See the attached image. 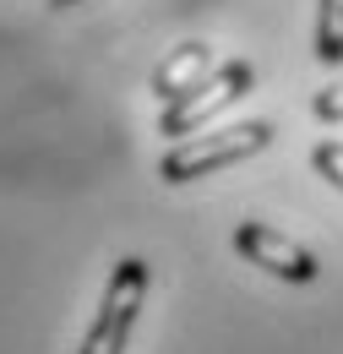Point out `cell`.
Masks as SVG:
<instances>
[{
	"instance_id": "cell-1",
	"label": "cell",
	"mask_w": 343,
	"mask_h": 354,
	"mask_svg": "<svg viewBox=\"0 0 343 354\" xmlns=\"http://www.w3.org/2000/svg\"><path fill=\"white\" fill-rule=\"evenodd\" d=\"M267 142H272V120H240V126H223V131H207V136H185L164 153L158 175L169 185H185V180H202L213 169H229V164L261 153Z\"/></svg>"
},
{
	"instance_id": "cell-2",
	"label": "cell",
	"mask_w": 343,
	"mask_h": 354,
	"mask_svg": "<svg viewBox=\"0 0 343 354\" xmlns=\"http://www.w3.org/2000/svg\"><path fill=\"white\" fill-rule=\"evenodd\" d=\"M142 300H147V262H142V257L115 262L109 283H104V300L93 310V327H87V338H82L77 354H126Z\"/></svg>"
},
{
	"instance_id": "cell-3",
	"label": "cell",
	"mask_w": 343,
	"mask_h": 354,
	"mask_svg": "<svg viewBox=\"0 0 343 354\" xmlns=\"http://www.w3.org/2000/svg\"><path fill=\"white\" fill-rule=\"evenodd\" d=\"M257 88V71H251V60H223L207 82H196V88L185 93V98H174L164 104V115H158V131L164 136H196L207 120H213L218 109H229V104H240L245 93Z\"/></svg>"
},
{
	"instance_id": "cell-4",
	"label": "cell",
	"mask_w": 343,
	"mask_h": 354,
	"mask_svg": "<svg viewBox=\"0 0 343 354\" xmlns=\"http://www.w3.org/2000/svg\"><path fill=\"white\" fill-rule=\"evenodd\" d=\"M234 251L251 267L284 278V283H316V272H322V262L305 251L300 240H289V234H278V229H267V223H257V218L234 223Z\"/></svg>"
},
{
	"instance_id": "cell-5",
	"label": "cell",
	"mask_w": 343,
	"mask_h": 354,
	"mask_svg": "<svg viewBox=\"0 0 343 354\" xmlns=\"http://www.w3.org/2000/svg\"><path fill=\"white\" fill-rule=\"evenodd\" d=\"M207 77H213V49L207 44H180L169 60L153 71V93H158L164 104H174V98H185L196 82H207Z\"/></svg>"
},
{
	"instance_id": "cell-6",
	"label": "cell",
	"mask_w": 343,
	"mask_h": 354,
	"mask_svg": "<svg viewBox=\"0 0 343 354\" xmlns=\"http://www.w3.org/2000/svg\"><path fill=\"white\" fill-rule=\"evenodd\" d=\"M316 60L343 66V0H322L316 11Z\"/></svg>"
},
{
	"instance_id": "cell-7",
	"label": "cell",
	"mask_w": 343,
	"mask_h": 354,
	"mask_svg": "<svg viewBox=\"0 0 343 354\" xmlns=\"http://www.w3.org/2000/svg\"><path fill=\"white\" fill-rule=\"evenodd\" d=\"M310 164H316V175L327 180V185H338V191H343V142H316Z\"/></svg>"
},
{
	"instance_id": "cell-8",
	"label": "cell",
	"mask_w": 343,
	"mask_h": 354,
	"mask_svg": "<svg viewBox=\"0 0 343 354\" xmlns=\"http://www.w3.org/2000/svg\"><path fill=\"white\" fill-rule=\"evenodd\" d=\"M310 115H316V120H343V82L316 93V98H310Z\"/></svg>"
},
{
	"instance_id": "cell-9",
	"label": "cell",
	"mask_w": 343,
	"mask_h": 354,
	"mask_svg": "<svg viewBox=\"0 0 343 354\" xmlns=\"http://www.w3.org/2000/svg\"><path fill=\"white\" fill-rule=\"evenodd\" d=\"M55 6H82V0H55Z\"/></svg>"
}]
</instances>
